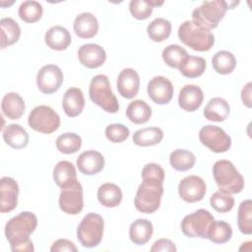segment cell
<instances>
[{"mask_svg":"<svg viewBox=\"0 0 252 252\" xmlns=\"http://www.w3.org/2000/svg\"><path fill=\"white\" fill-rule=\"evenodd\" d=\"M177 248L175 244L166 238H160L157 240L151 248L152 252H175Z\"/></svg>","mask_w":252,"mask_h":252,"instance_id":"f6af8a7d","label":"cell"},{"mask_svg":"<svg viewBox=\"0 0 252 252\" xmlns=\"http://www.w3.org/2000/svg\"><path fill=\"white\" fill-rule=\"evenodd\" d=\"M179 39L195 51H208L215 43V36L207 30L193 21L183 22L178 29Z\"/></svg>","mask_w":252,"mask_h":252,"instance_id":"3957f363","label":"cell"},{"mask_svg":"<svg viewBox=\"0 0 252 252\" xmlns=\"http://www.w3.org/2000/svg\"><path fill=\"white\" fill-rule=\"evenodd\" d=\"M64 80L62 70L54 64L42 66L36 74V85L38 90L45 94H51L56 93Z\"/></svg>","mask_w":252,"mask_h":252,"instance_id":"8fae6325","label":"cell"},{"mask_svg":"<svg viewBox=\"0 0 252 252\" xmlns=\"http://www.w3.org/2000/svg\"><path fill=\"white\" fill-rule=\"evenodd\" d=\"M230 112L228 102L221 97L211 98L204 108L203 114L207 120L221 122L224 121Z\"/></svg>","mask_w":252,"mask_h":252,"instance_id":"484cf974","label":"cell"},{"mask_svg":"<svg viewBox=\"0 0 252 252\" xmlns=\"http://www.w3.org/2000/svg\"><path fill=\"white\" fill-rule=\"evenodd\" d=\"M53 180L61 189L74 184L77 181V172L74 164L68 160L59 161L53 169Z\"/></svg>","mask_w":252,"mask_h":252,"instance_id":"4316f807","label":"cell"},{"mask_svg":"<svg viewBox=\"0 0 252 252\" xmlns=\"http://www.w3.org/2000/svg\"><path fill=\"white\" fill-rule=\"evenodd\" d=\"M122 191L114 183H103L97 189V200L106 208L117 207L122 201Z\"/></svg>","mask_w":252,"mask_h":252,"instance_id":"f1b7e54d","label":"cell"},{"mask_svg":"<svg viewBox=\"0 0 252 252\" xmlns=\"http://www.w3.org/2000/svg\"><path fill=\"white\" fill-rule=\"evenodd\" d=\"M85 106V98L81 89L72 87L69 88L62 99V107L65 114L69 117L79 116Z\"/></svg>","mask_w":252,"mask_h":252,"instance_id":"ffe728a7","label":"cell"},{"mask_svg":"<svg viewBox=\"0 0 252 252\" xmlns=\"http://www.w3.org/2000/svg\"><path fill=\"white\" fill-rule=\"evenodd\" d=\"M77 167L79 171L85 175H94L104 167L103 156L94 150L83 152L77 158Z\"/></svg>","mask_w":252,"mask_h":252,"instance_id":"ac0fdd59","label":"cell"},{"mask_svg":"<svg viewBox=\"0 0 252 252\" xmlns=\"http://www.w3.org/2000/svg\"><path fill=\"white\" fill-rule=\"evenodd\" d=\"M78 59L83 66L89 69H95L103 65L106 60V53L100 45L87 43L79 48Z\"/></svg>","mask_w":252,"mask_h":252,"instance_id":"2e32d148","label":"cell"},{"mask_svg":"<svg viewBox=\"0 0 252 252\" xmlns=\"http://www.w3.org/2000/svg\"><path fill=\"white\" fill-rule=\"evenodd\" d=\"M44 41L50 49L61 51L69 47L72 37L66 28L62 26H54L45 32Z\"/></svg>","mask_w":252,"mask_h":252,"instance_id":"7402d4cb","label":"cell"},{"mask_svg":"<svg viewBox=\"0 0 252 252\" xmlns=\"http://www.w3.org/2000/svg\"><path fill=\"white\" fill-rule=\"evenodd\" d=\"M214 220L215 219L209 211L199 209L183 218L181 230L186 236L191 238H207L208 230Z\"/></svg>","mask_w":252,"mask_h":252,"instance_id":"9c48e42d","label":"cell"},{"mask_svg":"<svg viewBox=\"0 0 252 252\" xmlns=\"http://www.w3.org/2000/svg\"><path fill=\"white\" fill-rule=\"evenodd\" d=\"M130 135V130L123 124H109L105 128V136L112 143H122Z\"/></svg>","mask_w":252,"mask_h":252,"instance_id":"7bdbcfd3","label":"cell"},{"mask_svg":"<svg viewBox=\"0 0 252 252\" xmlns=\"http://www.w3.org/2000/svg\"><path fill=\"white\" fill-rule=\"evenodd\" d=\"M5 143L16 150L24 149L29 144V134L20 124H9L2 130Z\"/></svg>","mask_w":252,"mask_h":252,"instance_id":"d4e9b609","label":"cell"},{"mask_svg":"<svg viewBox=\"0 0 252 252\" xmlns=\"http://www.w3.org/2000/svg\"><path fill=\"white\" fill-rule=\"evenodd\" d=\"M210 205L219 213H227L231 211L234 206V198L231 193L220 189L211 196Z\"/></svg>","mask_w":252,"mask_h":252,"instance_id":"60d3db41","label":"cell"},{"mask_svg":"<svg viewBox=\"0 0 252 252\" xmlns=\"http://www.w3.org/2000/svg\"><path fill=\"white\" fill-rule=\"evenodd\" d=\"M73 28L79 37L92 38L98 32V22L92 13L84 12L75 18Z\"/></svg>","mask_w":252,"mask_h":252,"instance_id":"44dd1931","label":"cell"},{"mask_svg":"<svg viewBox=\"0 0 252 252\" xmlns=\"http://www.w3.org/2000/svg\"><path fill=\"white\" fill-rule=\"evenodd\" d=\"M231 236V226L228 222L223 220H214L207 233V238L217 244H223L228 242Z\"/></svg>","mask_w":252,"mask_h":252,"instance_id":"836d02e7","label":"cell"},{"mask_svg":"<svg viewBox=\"0 0 252 252\" xmlns=\"http://www.w3.org/2000/svg\"><path fill=\"white\" fill-rule=\"evenodd\" d=\"M187 56H188V53L186 49H184L178 44L167 45L162 50V53H161V57L164 63L167 66L175 69H179L180 65L182 64V62Z\"/></svg>","mask_w":252,"mask_h":252,"instance_id":"74e56055","label":"cell"},{"mask_svg":"<svg viewBox=\"0 0 252 252\" xmlns=\"http://www.w3.org/2000/svg\"><path fill=\"white\" fill-rule=\"evenodd\" d=\"M19 185L17 181L8 176H4L0 180V212L10 213L18 205Z\"/></svg>","mask_w":252,"mask_h":252,"instance_id":"9a60e30c","label":"cell"},{"mask_svg":"<svg viewBox=\"0 0 252 252\" xmlns=\"http://www.w3.org/2000/svg\"><path fill=\"white\" fill-rule=\"evenodd\" d=\"M143 181H151L163 184L164 170L158 163H148L142 169Z\"/></svg>","mask_w":252,"mask_h":252,"instance_id":"ee69618b","label":"cell"},{"mask_svg":"<svg viewBox=\"0 0 252 252\" xmlns=\"http://www.w3.org/2000/svg\"><path fill=\"white\" fill-rule=\"evenodd\" d=\"M214 70L220 75H227L233 72L236 67L235 56L226 50H220L215 53L212 58Z\"/></svg>","mask_w":252,"mask_h":252,"instance_id":"1f68e13d","label":"cell"},{"mask_svg":"<svg viewBox=\"0 0 252 252\" xmlns=\"http://www.w3.org/2000/svg\"><path fill=\"white\" fill-rule=\"evenodd\" d=\"M206 66V60L203 57L188 55L184 59L178 70L184 77L193 79L203 75Z\"/></svg>","mask_w":252,"mask_h":252,"instance_id":"e575fe53","label":"cell"},{"mask_svg":"<svg viewBox=\"0 0 252 252\" xmlns=\"http://www.w3.org/2000/svg\"><path fill=\"white\" fill-rule=\"evenodd\" d=\"M150 98L157 104H167L173 97V86L171 82L162 76L154 77L147 87Z\"/></svg>","mask_w":252,"mask_h":252,"instance_id":"5bb4252c","label":"cell"},{"mask_svg":"<svg viewBox=\"0 0 252 252\" xmlns=\"http://www.w3.org/2000/svg\"><path fill=\"white\" fill-rule=\"evenodd\" d=\"M163 138V131L158 127H147L137 130L133 134V143L140 147H150L159 144Z\"/></svg>","mask_w":252,"mask_h":252,"instance_id":"4dcf8cb0","label":"cell"},{"mask_svg":"<svg viewBox=\"0 0 252 252\" xmlns=\"http://www.w3.org/2000/svg\"><path fill=\"white\" fill-rule=\"evenodd\" d=\"M51 252H62V251H69V252H76L78 251V248L76 245L68 240V239H58L53 242V244L50 247Z\"/></svg>","mask_w":252,"mask_h":252,"instance_id":"bcb514c9","label":"cell"},{"mask_svg":"<svg viewBox=\"0 0 252 252\" xmlns=\"http://www.w3.org/2000/svg\"><path fill=\"white\" fill-rule=\"evenodd\" d=\"M154 233L153 223L146 219H137L129 227L130 240L137 245H144L150 241Z\"/></svg>","mask_w":252,"mask_h":252,"instance_id":"cb8c5ba5","label":"cell"},{"mask_svg":"<svg viewBox=\"0 0 252 252\" xmlns=\"http://www.w3.org/2000/svg\"><path fill=\"white\" fill-rule=\"evenodd\" d=\"M89 94L91 100L108 113H116L119 109L118 100L111 90L107 76L98 74L90 83Z\"/></svg>","mask_w":252,"mask_h":252,"instance_id":"277c9868","label":"cell"},{"mask_svg":"<svg viewBox=\"0 0 252 252\" xmlns=\"http://www.w3.org/2000/svg\"><path fill=\"white\" fill-rule=\"evenodd\" d=\"M163 194V184L143 181L136 193L134 204L136 209L144 214H153L160 206Z\"/></svg>","mask_w":252,"mask_h":252,"instance_id":"52a82bcc","label":"cell"},{"mask_svg":"<svg viewBox=\"0 0 252 252\" xmlns=\"http://www.w3.org/2000/svg\"><path fill=\"white\" fill-rule=\"evenodd\" d=\"M29 126L39 133L51 134L60 126V117L55 110L47 105L35 106L29 114Z\"/></svg>","mask_w":252,"mask_h":252,"instance_id":"ba28073f","label":"cell"},{"mask_svg":"<svg viewBox=\"0 0 252 252\" xmlns=\"http://www.w3.org/2000/svg\"><path fill=\"white\" fill-rule=\"evenodd\" d=\"M21 36V28L12 18L0 20V46L2 49L15 44Z\"/></svg>","mask_w":252,"mask_h":252,"instance_id":"83f0119b","label":"cell"},{"mask_svg":"<svg viewBox=\"0 0 252 252\" xmlns=\"http://www.w3.org/2000/svg\"><path fill=\"white\" fill-rule=\"evenodd\" d=\"M59 207L68 215H78L82 212L84 208L83 186L78 180L71 186L61 189Z\"/></svg>","mask_w":252,"mask_h":252,"instance_id":"7c38bea8","label":"cell"},{"mask_svg":"<svg viewBox=\"0 0 252 252\" xmlns=\"http://www.w3.org/2000/svg\"><path fill=\"white\" fill-rule=\"evenodd\" d=\"M237 225L243 234L252 233V202L249 199L242 201L239 205Z\"/></svg>","mask_w":252,"mask_h":252,"instance_id":"ab89813d","label":"cell"},{"mask_svg":"<svg viewBox=\"0 0 252 252\" xmlns=\"http://www.w3.org/2000/svg\"><path fill=\"white\" fill-rule=\"evenodd\" d=\"M37 226V218L32 212H22L10 219L5 225V236L13 252L34 250L30 235Z\"/></svg>","mask_w":252,"mask_h":252,"instance_id":"6da1fadb","label":"cell"},{"mask_svg":"<svg viewBox=\"0 0 252 252\" xmlns=\"http://www.w3.org/2000/svg\"><path fill=\"white\" fill-rule=\"evenodd\" d=\"M26 109V104L23 97L14 92L7 93L1 102V110L3 114L12 120L20 119Z\"/></svg>","mask_w":252,"mask_h":252,"instance_id":"603a6c76","label":"cell"},{"mask_svg":"<svg viewBox=\"0 0 252 252\" xmlns=\"http://www.w3.org/2000/svg\"><path fill=\"white\" fill-rule=\"evenodd\" d=\"M154 7L149 0H132L129 3L131 15L137 20H146L153 13Z\"/></svg>","mask_w":252,"mask_h":252,"instance_id":"b9f144b4","label":"cell"},{"mask_svg":"<svg viewBox=\"0 0 252 252\" xmlns=\"http://www.w3.org/2000/svg\"><path fill=\"white\" fill-rule=\"evenodd\" d=\"M116 86L121 96L127 99L133 98L138 94L140 89L139 74L132 68L123 69L117 77Z\"/></svg>","mask_w":252,"mask_h":252,"instance_id":"e0dca14e","label":"cell"},{"mask_svg":"<svg viewBox=\"0 0 252 252\" xmlns=\"http://www.w3.org/2000/svg\"><path fill=\"white\" fill-rule=\"evenodd\" d=\"M147 32L150 39L155 42H161L168 38V36L170 35L171 24L166 19L157 18L149 24L147 28Z\"/></svg>","mask_w":252,"mask_h":252,"instance_id":"d590c367","label":"cell"},{"mask_svg":"<svg viewBox=\"0 0 252 252\" xmlns=\"http://www.w3.org/2000/svg\"><path fill=\"white\" fill-rule=\"evenodd\" d=\"M238 2L234 1H204L199 7L195 8L192 12V21L197 25L207 29H216L220 22L223 19L226 10L233 9Z\"/></svg>","mask_w":252,"mask_h":252,"instance_id":"7a4b0ae2","label":"cell"},{"mask_svg":"<svg viewBox=\"0 0 252 252\" xmlns=\"http://www.w3.org/2000/svg\"><path fill=\"white\" fill-rule=\"evenodd\" d=\"M104 221L100 215L87 214L77 228V238L82 246L93 248L100 244L103 236Z\"/></svg>","mask_w":252,"mask_h":252,"instance_id":"8992f818","label":"cell"},{"mask_svg":"<svg viewBox=\"0 0 252 252\" xmlns=\"http://www.w3.org/2000/svg\"><path fill=\"white\" fill-rule=\"evenodd\" d=\"M200 142L212 152L225 153L231 147L230 137L220 127L205 125L199 131Z\"/></svg>","mask_w":252,"mask_h":252,"instance_id":"30bf717a","label":"cell"},{"mask_svg":"<svg viewBox=\"0 0 252 252\" xmlns=\"http://www.w3.org/2000/svg\"><path fill=\"white\" fill-rule=\"evenodd\" d=\"M82 146V139L76 133H64L57 137L56 148L65 155H70L78 152Z\"/></svg>","mask_w":252,"mask_h":252,"instance_id":"f35d334b","label":"cell"},{"mask_svg":"<svg viewBox=\"0 0 252 252\" xmlns=\"http://www.w3.org/2000/svg\"><path fill=\"white\" fill-rule=\"evenodd\" d=\"M18 14L22 21L28 24H32L41 19L43 8L37 1H25L20 5Z\"/></svg>","mask_w":252,"mask_h":252,"instance_id":"8d00e7d4","label":"cell"},{"mask_svg":"<svg viewBox=\"0 0 252 252\" xmlns=\"http://www.w3.org/2000/svg\"><path fill=\"white\" fill-rule=\"evenodd\" d=\"M195 161V155L185 149H177L169 156L170 165L177 171H187L191 169L194 166Z\"/></svg>","mask_w":252,"mask_h":252,"instance_id":"d6a6232c","label":"cell"},{"mask_svg":"<svg viewBox=\"0 0 252 252\" xmlns=\"http://www.w3.org/2000/svg\"><path fill=\"white\" fill-rule=\"evenodd\" d=\"M203 100V91L196 85L184 86L178 94V105L187 112L196 111L202 105Z\"/></svg>","mask_w":252,"mask_h":252,"instance_id":"d6986e66","label":"cell"},{"mask_svg":"<svg viewBox=\"0 0 252 252\" xmlns=\"http://www.w3.org/2000/svg\"><path fill=\"white\" fill-rule=\"evenodd\" d=\"M214 179L220 189L231 194L240 193L244 188V178L227 159H220L213 166Z\"/></svg>","mask_w":252,"mask_h":252,"instance_id":"5b68a950","label":"cell"},{"mask_svg":"<svg viewBox=\"0 0 252 252\" xmlns=\"http://www.w3.org/2000/svg\"><path fill=\"white\" fill-rule=\"evenodd\" d=\"M251 87L252 83L249 82L243 87L241 91V100L247 107H251Z\"/></svg>","mask_w":252,"mask_h":252,"instance_id":"7dc6e473","label":"cell"},{"mask_svg":"<svg viewBox=\"0 0 252 252\" xmlns=\"http://www.w3.org/2000/svg\"><path fill=\"white\" fill-rule=\"evenodd\" d=\"M126 115L134 124H144L150 120L152 116V108L146 101L135 99L128 104Z\"/></svg>","mask_w":252,"mask_h":252,"instance_id":"f546056e","label":"cell"},{"mask_svg":"<svg viewBox=\"0 0 252 252\" xmlns=\"http://www.w3.org/2000/svg\"><path fill=\"white\" fill-rule=\"evenodd\" d=\"M207 185L205 181L197 175H188L178 184V194L187 203L201 201L206 194Z\"/></svg>","mask_w":252,"mask_h":252,"instance_id":"4fadbf2b","label":"cell"}]
</instances>
